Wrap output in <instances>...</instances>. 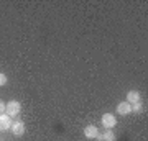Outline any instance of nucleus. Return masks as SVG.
I'll return each mask as SVG.
<instances>
[{
	"instance_id": "1",
	"label": "nucleus",
	"mask_w": 148,
	"mask_h": 141,
	"mask_svg": "<svg viewBox=\"0 0 148 141\" xmlns=\"http://www.w3.org/2000/svg\"><path fill=\"white\" fill-rule=\"evenodd\" d=\"M20 110H21V105H20V102H16V100H10V102L5 105V113L8 116L18 115V113H20Z\"/></svg>"
},
{
	"instance_id": "3",
	"label": "nucleus",
	"mask_w": 148,
	"mask_h": 141,
	"mask_svg": "<svg viewBox=\"0 0 148 141\" xmlns=\"http://www.w3.org/2000/svg\"><path fill=\"white\" fill-rule=\"evenodd\" d=\"M84 135H86V138H89V140H95L97 135H99V130H97V126L89 125V126L84 128Z\"/></svg>"
},
{
	"instance_id": "10",
	"label": "nucleus",
	"mask_w": 148,
	"mask_h": 141,
	"mask_svg": "<svg viewBox=\"0 0 148 141\" xmlns=\"http://www.w3.org/2000/svg\"><path fill=\"white\" fill-rule=\"evenodd\" d=\"M5 84H7V76L0 72V85H5Z\"/></svg>"
},
{
	"instance_id": "8",
	"label": "nucleus",
	"mask_w": 148,
	"mask_h": 141,
	"mask_svg": "<svg viewBox=\"0 0 148 141\" xmlns=\"http://www.w3.org/2000/svg\"><path fill=\"white\" fill-rule=\"evenodd\" d=\"M102 136V141H115V135H114V131L112 130H107Z\"/></svg>"
},
{
	"instance_id": "5",
	"label": "nucleus",
	"mask_w": 148,
	"mask_h": 141,
	"mask_svg": "<svg viewBox=\"0 0 148 141\" xmlns=\"http://www.w3.org/2000/svg\"><path fill=\"white\" fill-rule=\"evenodd\" d=\"M10 130L13 131L15 136H21L23 133H25V123H23V121H15V123L12 125Z\"/></svg>"
},
{
	"instance_id": "7",
	"label": "nucleus",
	"mask_w": 148,
	"mask_h": 141,
	"mask_svg": "<svg viewBox=\"0 0 148 141\" xmlns=\"http://www.w3.org/2000/svg\"><path fill=\"white\" fill-rule=\"evenodd\" d=\"M127 102L130 105L140 102V92H137V90H130V92L127 94Z\"/></svg>"
},
{
	"instance_id": "9",
	"label": "nucleus",
	"mask_w": 148,
	"mask_h": 141,
	"mask_svg": "<svg viewBox=\"0 0 148 141\" xmlns=\"http://www.w3.org/2000/svg\"><path fill=\"white\" fill-rule=\"evenodd\" d=\"M132 112H135V113H140V112H143V105H142V102L132 104Z\"/></svg>"
},
{
	"instance_id": "4",
	"label": "nucleus",
	"mask_w": 148,
	"mask_h": 141,
	"mask_svg": "<svg viewBox=\"0 0 148 141\" xmlns=\"http://www.w3.org/2000/svg\"><path fill=\"white\" fill-rule=\"evenodd\" d=\"M12 128V120L10 116L7 115H0V131H5V130H10Z\"/></svg>"
},
{
	"instance_id": "6",
	"label": "nucleus",
	"mask_w": 148,
	"mask_h": 141,
	"mask_svg": "<svg viewBox=\"0 0 148 141\" xmlns=\"http://www.w3.org/2000/svg\"><path fill=\"white\" fill-rule=\"evenodd\" d=\"M117 112H119V115H128V113H132V105L128 102H122L117 107Z\"/></svg>"
},
{
	"instance_id": "11",
	"label": "nucleus",
	"mask_w": 148,
	"mask_h": 141,
	"mask_svg": "<svg viewBox=\"0 0 148 141\" xmlns=\"http://www.w3.org/2000/svg\"><path fill=\"white\" fill-rule=\"evenodd\" d=\"M5 113V104H3V100H0V115H3Z\"/></svg>"
},
{
	"instance_id": "2",
	"label": "nucleus",
	"mask_w": 148,
	"mask_h": 141,
	"mask_svg": "<svg viewBox=\"0 0 148 141\" xmlns=\"http://www.w3.org/2000/svg\"><path fill=\"white\" fill-rule=\"evenodd\" d=\"M115 123H117L115 115H112V113H106V115L102 116V125L106 126V128H112V126H115Z\"/></svg>"
}]
</instances>
